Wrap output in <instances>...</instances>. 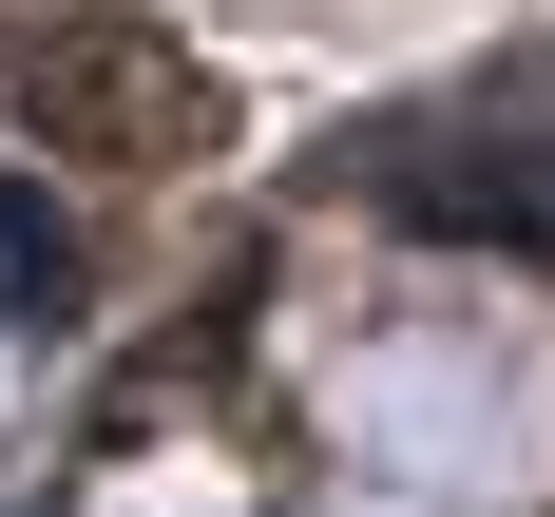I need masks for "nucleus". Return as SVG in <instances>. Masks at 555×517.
Listing matches in <instances>:
<instances>
[{"mask_svg": "<svg viewBox=\"0 0 555 517\" xmlns=\"http://www.w3.org/2000/svg\"><path fill=\"white\" fill-rule=\"evenodd\" d=\"M20 134L39 154H96V172H192L230 154V96L192 77V39H154L134 0H77L20 39Z\"/></svg>", "mask_w": 555, "mask_h": 517, "instance_id": "1", "label": "nucleus"}]
</instances>
